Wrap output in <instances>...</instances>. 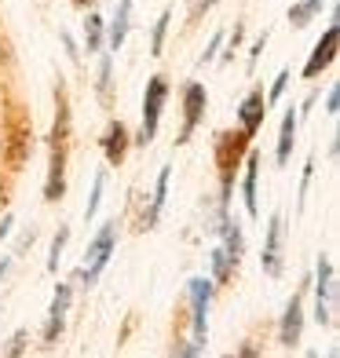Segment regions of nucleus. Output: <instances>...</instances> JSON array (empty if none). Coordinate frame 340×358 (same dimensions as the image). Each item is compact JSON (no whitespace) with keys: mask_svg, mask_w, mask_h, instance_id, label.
<instances>
[{"mask_svg":"<svg viewBox=\"0 0 340 358\" xmlns=\"http://www.w3.org/2000/svg\"><path fill=\"white\" fill-rule=\"evenodd\" d=\"M285 88H289V70H282L278 77H274V85H271V92H267V106H274L285 95Z\"/></svg>","mask_w":340,"mask_h":358,"instance_id":"nucleus-25","label":"nucleus"},{"mask_svg":"<svg viewBox=\"0 0 340 358\" xmlns=\"http://www.w3.org/2000/svg\"><path fill=\"white\" fill-rule=\"evenodd\" d=\"M223 41H227V34H213V41H208V48L201 52V62H213V59H216V52L223 48Z\"/></svg>","mask_w":340,"mask_h":358,"instance_id":"nucleus-26","label":"nucleus"},{"mask_svg":"<svg viewBox=\"0 0 340 358\" xmlns=\"http://www.w3.org/2000/svg\"><path fill=\"white\" fill-rule=\"evenodd\" d=\"M205 106H208V92L194 80V85H187L183 88V128H180V136H176V143H190V136H194V128L201 124V117H205Z\"/></svg>","mask_w":340,"mask_h":358,"instance_id":"nucleus-7","label":"nucleus"},{"mask_svg":"<svg viewBox=\"0 0 340 358\" xmlns=\"http://www.w3.org/2000/svg\"><path fill=\"white\" fill-rule=\"evenodd\" d=\"M169 22H172V11H161L157 22H154V34H150V55H165V37H169Z\"/></svg>","mask_w":340,"mask_h":358,"instance_id":"nucleus-20","label":"nucleus"},{"mask_svg":"<svg viewBox=\"0 0 340 358\" xmlns=\"http://www.w3.org/2000/svg\"><path fill=\"white\" fill-rule=\"evenodd\" d=\"M110 55H103V62H99V80H95V88H99V99L103 103H110Z\"/></svg>","mask_w":340,"mask_h":358,"instance_id":"nucleus-24","label":"nucleus"},{"mask_svg":"<svg viewBox=\"0 0 340 358\" xmlns=\"http://www.w3.org/2000/svg\"><path fill=\"white\" fill-rule=\"evenodd\" d=\"M8 267H11V256H4V259H0V278L8 274Z\"/></svg>","mask_w":340,"mask_h":358,"instance_id":"nucleus-33","label":"nucleus"},{"mask_svg":"<svg viewBox=\"0 0 340 358\" xmlns=\"http://www.w3.org/2000/svg\"><path fill=\"white\" fill-rule=\"evenodd\" d=\"M267 117V99H264V88H253L246 99H241L238 106V121H241V132H246L249 139L260 132V124Z\"/></svg>","mask_w":340,"mask_h":358,"instance_id":"nucleus-12","label":"nucleus"},{"mask_svg":"<svg viewBox=\"0 0 340 358\" xmlns=\"http://www.w3.org/2000/svg\"><path fill=\"white\" fill-rule=\"evenodd\" d=\"M190 296V318H194V344L201 351L208 348V303H213V278H190L187 285Z\"/></svg>","mask_w":340,"mask_h":358,"instance_id":"nucleus-5","label":"nucleus"},{"mask_svg":"<svg viewBox=\"0 0 340 358\" xmlns=\"http://www.w3.org/2000/svg\"><path fill=\"white\" fill-rule=\"evenodd\" d=\"M165 99H169V80L161 77V73H154L147 80V92H143V128H139V136L132 139L136 146H150L154 143L161 110H165Z\"/></svg>","mask_w":340,"mask_h":358,"instance_id":"nucleus-3","label":"nucleus"},{"mask_svg":"<svg viewBox=\"0 0 340 358\" xmlns=\"http://www.w3.org/2000/svg\"><path fill=\"white\" fill-rule=\"evenodd\" d=\"M216 234L223 238V252H227V259H231V267L238 271L241 256H246V234H241V223L223 213V216H220V227H216Z\"/></svg>","mask_w":340,"mask_h":358,"instance_id":"nucleus-13","label":"nucleus"},{"mask_svg":"<svg viewBox=\"0 0 340 358\" xmlns=\"http://www.w3.org/2000/svg\"><path fill=\"white\" fill-rule=\"evenodd\" d=\"M249 154V136L241 132H220L213 143V157H216V176H220V216L231 208V194H234V176L241 169V161Z\"/></svg>","mask_w":340,"mask_h":358,"instance_id":"nucleus-1","label":"nucleus"},{"mask_svg":"<svg viewBox=\"0 0 340 358\" xmlns=\"http://www.w3.org/2000/svg\"><path fill=\"white\" fill-rule=\"evenodd\" d=\"M132 29V0H118V11H113V22H110V34H106V44L110 52H121L125 48V37Z\"/></svg>","mask_w":340,"mask_h":358,"instance_id":"nucleus-17","label":"nucleus"},{"mask_svg":"<svg viewBox=\"0 0 340 358\" xmlns=\"http://www.w3.org/2000/svg\"><path fill=\"white\" fill-rule=\"evenodd\" d=\"M169 179H172V169H161V172H157V187H154L150 208H147V213H143V220H139V231H154V227H157L161 208H165V198H169Z\"/></svg>","mask_w":340,"mask_h":358,"instance_id":"nucleus-16","label":"nucleus"},{"mask_svg":"<svg viewBox=\"0 0 340 358\" xmlns=\"http://www.w3.org/2000/svg\"><path fill=\"white\" fill-rule=\"evenodd\" d=\"M315 322L318 325H333V311H337V274H333V259L322 252L315 264Z\"/></svg>","mask_w":340,"mask_h":358,"instance_id":"nucleus-4","label":"nucleus"},{"mask_svg":"<svg viewBox=\"0 0 340 358\" xmlns=\"http://www.w3.org/2000/svg\"><path fill=\"white\" fill-rule=\"evenodd\" d=\"M297 128H300V113H297V110H285V117H282V132H278V150H274V161H278V169H285V165H289V157H293Z\"/></svg>","mask_w":340,"mask_h":358,"instance_id":"nucleus-15","label":"nucleus"},{"mask_svg":"<svg viewBox=\"0 0 340 358\" xmlns=\"http://www.w3.org/2000/svg\"><path fill=\"white\" fill-rule=\"evenodd\" d=\"M322 4H326V0H300V4L289 8V22H293L297 29H304L307 22H315V15L322 11Z\"/></svg>","mask_w":340,"mask_h":358,"instance_id":"nucleus-19","label":"nucleus"},{"mask_svg":"<svg viewBox=\"0 0 340 358\" xmlns=\"http://www.w3.org/2000/svg\"><path fill=\"white\" fill-rule=\"evenodd\" d=\"M103 41H106V22L95 11H88V19H85V52L95 55L103 48Z\"/></svg>","mask_w":340,"mask_h":358,"instance_id":"nucleus-18","label":"nucleus"},{"mask_svg":"<svg viewBox=\"0 0 340 358\" xmlns=\"http://www.w3.org/2000/svg\"><path fill=\"white\" fill-rule=\"evenodd\" d=\"M172 355H180V358H194V355H205L198 344H172Z\"/></svg>","mask_w":340,"mask_h":358,"instance_id":"nucleus-30","label":"nucleus"},{"mask_svg":"<svg viewBox=\"0 0 340 358\" xmlns=\"http://www.w3.org/2000/svg\"><path fill=\"white\" fill-rule=\"evenodd\" d=\"M300 333H304V289H297L285 303V315L278 325V344L282 348H297L300 344Z\"/></svg>","mask_w":340,"mask_h":358,"instance_id":"nucleus-10","label":"nucleus"},{"mask_svg":"<svg viewBox=\"0 0 340 358\" xmlns=\"http://www.w3.org/2000/svg\"><path fill=\"white\" fill-rule=\"evenodd\" d=\"M260 165H264V157L249 150L246 161H241V169H246V176H241V198H246V213L256 220L260 216V201H256V179H260Z\"/></svg>","mask_w":340,"mask_h":358,"instance_id":"nucleus-14","label":"nucleus"},{"mask_svg":"<svg viewBox=\"0 0 340 358\" xmlns=\"http://www.w3.org/2000/svg\"><path fill=\"white\" fill-rule=\"evenodd\" d=\"M282 241H285V216L271 213L267 234H264V252H260V267L267 278H278L282 274Z\"/></svg>","mask_w":340,"mask_h":358,"instance_id":"nucleus-6","label":"nucleus"},{"mask_svg":"<svg viewBox=\"0 0 340 358\" xmlns=\"http://www.w3.org/2000/svg\"><path fill=\"white\" fill-rule=\"evenodd\" d=\"M231 259H227V252H223V245L220 249H213V285H227L231 282Z\"/></svg>","mask_w":340,"mask_h":358,"instance_id":"nucleus-21","label":"nucleus"},{"mask_svg":"<svg viewBox=\"0 0 340 358\" xmlns=\"http://www.w3.org/2000/svg\"><path fill=\"white\" fill-rule=\"evenodd\" d=\"M11 227H15V220H11V216H4V220H0V245H4V238L11 234Z\"/></svg>","mask_w":340,"mask_h":358,"instance_id":"nucleus-32","label":"nucleus"},{"mask_svg":"<svg viewBox=\"0 0 340 358\" xmlns=\"http://www.w3.org/2000/svg\"><path fill=\"white\" fill-rule=\"evenodd\" d=\"M213 4H216V0H213Z\"/></svg>","mask_w":340,"mask_h":358,"instance_id":"nucleus-35","label":"nucleus"},{"mask_svg":"<svg viewBox=\"0 0 340 358\" xmlns=\"http://www.w3.org/2000/svg\"><path fill=\"white\" fill-rule=\"evenodd\" d=\"M103 187H106V176L99 172V176H95V183H92V198H88V205H85V220H88V223L95 220V213H99V205H103Z\"/></svg>","mask_w":340,"mask_h":358,"instance_id":"nucleus-23","label":"nucleus"},{"mask_svg":"<svg viewBox=\"0 0 340 358\" xmlns=\"http://www.w3.org/2000/svg\"><path fill=\"white\" fill-rule=\"evenodd\" d=\"M22 351H26V329H19V333L11 336V348H8V355H11V358H19Z\"/></svg>","mask_w":340,"mask_h":358,"instance_id":"nucleus-29","label":"nucleus"},{"mask_svg":"<svg viewBox=\"0 0 340 358\" xmlns=\"http://www.w3.org/2000/svg\"><path fill=\"white\" fill-rule=\"evenodd\" d=\"M99 143H103V157H106V165L121 169V165H125V157H128V146H132V136H128V124H125L121 117H118V121H110L106 136H103Z\"/></svg>","mask_w":340,"mask_h":358,"instance_id":"nucleus-11","label":"nucleus"},{"mask_svg":"<svg viewBox=\"0 0 340 358\" xmlns=\"http://www.w3.org/2000/svg\"><path fill=\"white\" fill-rule=\"evenodd\" d=\"M311 176H315V161L304 165V179H300V208H304V198H307V187H311Z\"/></svg>","mask_w":340,"mask_h":358,"instance_id":"nucleus-28","label":"nucleus"},{"mask_svg":"<svg viewBox=\"0 0 340 358\" xmlns=\"http://www.w3.org/2000/svg\"><path fill=\"white\" fill-rule=\"evenodd\" d=\"M70 300H73V285H70V282H59V285H55V296H52V307H48L44 344H55V340L62 336V325H66V311H70Z\"/></svg>","mask_w":340,"mask_h":358,"instance_id":"nucleus-9","label":"nucleus"},{"mask_svg":"<svg viewBox=\"0 0 340 358\" xmlns=\"http://www.w3.org/2000/svg\"><path fill=\"white\" fill-rule=\"evenodd\" d=\"M264 44H267V34H264L260 41H256V44H253V52H249V70L256 66V59H260V52H264Z\"/></svg>","mask_w":340,"mask_h":358,"instance_id":"nucleus-31","label":"nucleus"},{"mask_svg":"<svg viewBox=\"0 0 340 358\" xmlns=\"http://www.w3.org/2000/svg\"><path fill=\"white\" fill-rule=\"evenodd\" d=\"M113 245H118V220H106L99 231H95V238L88 241L85 267L77 271V282H85V289H92L95 282H99V274L106 271L110 256H113Z\"/></svg>","mask_w":340,"mask_h":358,"instance_id":"nucleus-2","label":"nucleus"},{"mask_svg":"<svg viewBox=\"0 0 340 358\" xmlns=\"http://www.w3.org/2000/svg\"><path fill=\"white\" fill-rule=\"evenodd\" d=\"M73 4H77V8H92V4H95V0H73Z\"/></svg>","mask_w":340,"mask_h":358,"instance_id":"nucleus-34","label":"nucleus"},{"mask_svg":"<svg viewBox=\"0 0 340 358\" xmlns=\"http://www.w3.org/2000/svg\"><path fill=\"white\" fill-rule=\"evenodd\" d=\"M337 48H340V22H330V26H326V34L318 37L315 52H311V59H307L304 77L311 80V77H318L322 70H330L333 62H337Z\"/></svg>","mask_w":340,"mask_h":358,"instance_id":"nucleus-8","label":"nucleus"},{"mask_svg":"<svg viewBox=\"0 0 340 358\" xmlns=\"http://www.w3.org/2000/svg\"><path fill=\"white\" fill-rule=\"evenodd\" d=\"M326 113H330V117H337V113H340V85H333L326 92Z\"/></svg>","mask_w":340,"mask_h":358,"instance_id":"nucleus-27","label":"nucleus"},{"mask_svg":"<svg viewBox=\"0 0 340 358\" xmlns=\"http://www.w3.org/2000/svg\"><path fill=\"white\" fill-rule=\"evenodd\" d=\"M66 241H70V227L66 223H59V234H55V241H52V256H48V271H59V259H62V252H66Z\"/></svg>","mask_w":340,"mask_h":358,"instance_id":"nucleus-22","label":"nucleus"}]
</instances>
